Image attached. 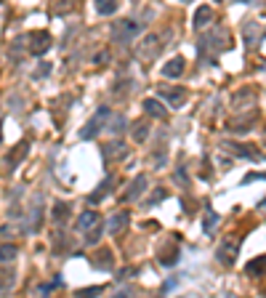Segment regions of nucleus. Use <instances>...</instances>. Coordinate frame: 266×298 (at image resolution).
<instances>
[{
	"mask_svg": "<svg viewBox=\"0 0 266 298\" xmlns=\"http://www.w3.org/2000/svg\"><path fill=\"white\" fill-rule=\"evenodd\" d=\"M141 32V24L133 22V19H120L115 24V40H120L122 45H128L131 40H136V35Z\"/></svg>",
	"mask_w": 266,
	"mask_h": 298,
	"instance_id": "1",
	"label": "nucleus"
},
{
	"mask_svg": "<svg viewBox=\"0 0 266 298\" xmlns=\"http://www.w3.org/2000/svg\"><path fill=\"white\" fill-rule=\"evenodd\" d=\"M107 117H109V109L101 107L99 112H96V117H90V123L80 131V138H93V136H99V131L104 128V123H107Z\"/></svg>",
	"mask_w": 266,
	"mask_h": 298,
	"instance_id": "2",
	"label": "nucleus"
},
{
	"mask_svg": "<svg viewBox=\"0 0 266 298\" xmlns=\"http://www.w3.org/2000/svg\"><path fill=\"white\" fill-rule=\"evenodd\" d=\"M27 40H30V54L32 56H43L45 51L51 48V35H48V32H43V30L40 32H32Z\"/></svg>",
	"mask_w": 266,
	"mask_h": 298,
	"instance_id": "3",
	"label": "nucleus"
},
{
	"mask_svg": "<svg viewBox=\"0 0 266 298\" xmlns=\"http://www.w3.org/2000/svg\"><path fill=\"white\" fill-rule=\"evenodd\" d=\"M226 45V32L224 30H216L210 32V35L203 37V43H200V54H205V51H218Z\"/></svg>",
	"mask_w": 266,
	"mask_h": 298,
	"instance_id": "4",
	"label": "nucleus"
},
{
	"mask_svg": "<svg viewBox=\"0 0 266 298\" xmlns=\"http://www.w3.org/2000/svg\"><path fill=\"white\" fill-rule=\"evenodd\" d=\"M157 96L160 99H165L168 104H171V107H181V104H184V99H186V94L181 88H157Z\"/></svg>",
	"mask_w": 266,
	"mask_h": 298,
	"instance_id": "5",
	"label": "nucleus"
},
{
	"mask_svg": "<svg viewBox=\"0 0 266 298\" xmlns=\"http://www.w3.org/2000/svg\"><path fill=\"white\" fill-rule=\"evenodd\" d=\"M115 184H118V178H115V176H107V178H104V181L99 184V189H96L93 195L88 197V202H90V205H99V202L104 200V197H107L109 192H112V187H115Z\"/></svg>",
	"mask_w": 266,
	"mask_h": 298,
	"instance_id": "6",
	"label": "nucleus"
},
{
	"mask_svg": "<svg viewBox=\"0 0 266 298\" xmlns=\"http://www.w3.org/2000/svg\"><path fill=\"white\" fill-rule=\"evenodd\" d=\"M101 155H104V160H107V163H112L115 157L122 160V157L128 155V149H125V144H122V141H112V144H107V147H101Z\"/></svg>",
	"mask_w": 266,
	"mask_h": 298,
	"instance_id": "7",
	"label": "nucleus"
},
{
	"mask_svg": "<svg viewBox=\"0 0 266 298\" xmlns=\"http://www.w3.org/2000/svg\"><path fill=\"white\" fill-rule=\"evenodd\" d=\"M235 258H237V240H226L218 248V261L229 266V264H235Z\"/></svg>",
	"mask_w": 266,
	"mask_h": 298,
	"instance_id": "8",
	"label": "nucleus"
},
{
	"mask_svg": "<svg viewBox=\"0 0 266 298\" xmlns=\"http://www.w3.org/2000/svg\"><path fill=\"white\" fill-rule=\"evenodd\" d=\"M160 48H163V43H160V37L157 35H149L144 43H141V56L144 59H154L160 54Z\"/></svg>",
	"mask_w": 266,
	"mask_h": 298,
	"instance_id": "9",
	"label": "nucleus"
},
{
	"mask_svg": "<svg viewBox=\"0 0 266 298\" xmlns=\"http://www.w3.org/2000/svg\"><path fill=\"white\" fill-rule=\"evenodd\" d=\"M128 221H131V216H128V210H120L118 216H112L109 218V224H107V232L109 234H118V232H122L128 227Z\"/></svg>",
	"mask_w": 266,
	"mask_h": 298,
	"instance_id": "10",
	"label": "nucleus"
},
{
	"mask_svg": "<svg viewBox=\"0 0 266 298\" xmlns=\"http://www.w3.org/2000/svg\"><path fill=\"white\" fill-rule=\"evenodd\" d=\"M27 149H30V144L27 141H22V144H16V149L14 152H8V157H5V163H8V168L14 170L19 163L24 160V157H27Z\"/></svg>",
	"mask_w": 266,
	"mask_h": 298,
	"instance_id": "11",
	"label": "nucleus"
},
{
	"mask_svg": "<svg viewBox=\"0 0 266 298\" xmlns=\"http://www.w3.org/2000/svg\"><path fill=\"white\" fill-rule=\"evenodd\" d=\"M147 189V176H139L131 181V187H128V192L122 195V200H136V197H141Z\"/></svg>",
	"mask_w": 266,
	"mask_h": 298,
	"instance_id": "12",
	"label": "nucleus"
},
{
	"mask_svg": "<svg viewBox=\"0 0 266 298\" xmlns=\"http://www.w3.org/2000/svg\"><path fill=\"white\" fill-rule=\"evenodd\" d=\"M77 229L80 232H88V229H93L96 224H99V213H96V210H86V213H80L77 216Z\"/></svg>",
	"mask_w": 266,
	"mask_h": 298,
	"instance_id": "13",
	"label": "nucleus"
},
{
	"mask_svg": "<svg viewBox=\"0 0 266 298\" xmlns=\"http://www.w3.org/2000/svg\"><path fill=\"white\" fill-rule=\"evenodd\" d=\"M184 67H186V62L181 56H176V59H171V62L163 67V75L165 77H181V72H184Z\"/></svg>",
	"mask_w": 266,
	"mask_h": 298,
	"instance_id": "14",
	"label": "nucleus"
},
{
	"mask_svg": "<svg viewBox=\"0 0 266 298\" xmlns=\"http://www.w3.org/2000/svg\"><path fill=\"white\" fill-rule=\"evenodd\" d=\"M144 112H147L149 117H157V120H163V117L168 115L165 107L157 101V99H147V101H144Z\"/></svg>",
	"mask_w": 266,
	"mask_h": 298,
	"instance_id": "15",
	"label": "nucleus"
},
{
	"mask_svg": "<svg viewBox=\"0 0 266 298\" xmlns=\"http://www.w3.org/2000/svg\"><path fill=\"white\" fill-rule=\"evenodd\" d=\"M210 22H213V8H210V5H203V8H197V14H194V27L203 30V27H207Z\"/></svg>",
	"mask_w": 266,
	"mask_h": 298,
	"instance_id": "16",
	"label": "nucleus"
},
{
	"mask_svg": "<svg viewBox=\"0 0 266 298\" xmlns=\"http://www.w3.org/2000/svg\"><path fill=\"white\" fill-rule=\"evenodd\" d=\"M96 11H99L101 16L118 14V0H96Z\"/></svg>",
	"mask_w": 266,
	"mask_h": 298,
	"instance_id": "17",
	"label": "nucleus"
},
{
	"mask_svg": "<svg viewBox=\"0 0 266 298\" xmlns=\"http://www.w3.org/2000/svg\"><path fill=\"white\" fill-rule=\"evenodd\" d=\"M16 285V274L8 269H0V293H5V290H11Z\"/></svg>",
	"mask_w": 266,
	"mask_h": 298,
	"instance_id": "18",
	"label": "nucleus"
},
{
	"mask_svg": "<svg viewBox=\"0 0 266 298\" xmlns=\"http://www.w3.org/2000/svg\"><path fill=\"white\" fill-rule=\"evenodd\" d=\"M40 218H43V210H40V200H37V208L30 213L27 227H24V229H27V232H37V229H40Z\"/></svg>",
	"mask_w": 266,
	"mask_h": 298,
	"instance_id": "19",
	"label": "nucleus"
},
{
	"mask_svg": "<svg viewBox=\"0 0 266 298\" xmlns=\"http://www.w3.org/2000/svg\"><path fill=\"white\" fill-rule=\"evenodd\" d=\"M93 264L99 269H109L112 266V253H109V250H99V253L93 256Z\"/></svg>",
	"mask_w": 266,
	"mask_h": 298,
	"instance_id": "20",
	"label": "nucleus"
},
{
	"mask_svg": "<svg viewBox=\"0 0 266 298\" xmlns=\"http://www.w3.org/2000/svg\"><path fill=\"white\" fill-rule=\"evenodd\" d=\"M245 271H248V274H253V277H258L261 271H266V258H253L248 266H245Z\"/></svg>",
	"mask_w": 266,
	"mask_h": 298,
	"instance_id": "21",
	"label": "nucleus"
},
{
	"mask_svg": "<svg viewBox=\"0 0 266 298\" xmlns=\"http://www.w3.org/2000/svg\"><path fill=\"white\" fill-rule=\"evenodd\" d=\"M216 224H218V213H213V210H205V221H203V232H205V234H213Z\"/></svg>",
	"mask_w": 266,
	"mask_h": 298,
	"instance_id": "22",
	"label": "nucleus"
},
{
	"mask_svg": "<svg viewBox=\"0 0 266 298\" xmlns=\"http://www.w3.org/2000/svg\"><path fill=\"white\" fill-rule=\"evenodd\" d=\"M67 216H69V208H67V202H56L54 205V221H67Z\"/></svg>",
	"mask_w": 266,
	"mask_h": 298,
	"instance_id": "23",
	"label": "nucleus"
},
{
	"mask_svg": "<svg viewBox=\"0 0 266 298\" xmlns=\"http://www.w3.org/2000/svg\"><path fill=\"white\" fill-rule=\"evenodd\" d=\"M16 258V245H3V248H0V261H14Z\"/></svg>",
	"mask_w": 266,
	"mask_h": 298,
	"instance_id": "24",
	"label": "nucleus"
},
{
	"mask_svg": "<svg viewBox=\"0 0 266 298\" xmlns=\"http://www.w3.org/2000/svg\"><path fill=\"white\" fill-rule=\"evenodd\" d=\"M147 136H149V125L139 123V128H133V138H136V141H144Z\"/></svg>",
	"mask_w": 266,
	"mask_h": 298,
	"instance_id": "25",
	"label": "nucleus"
},
{
	"mask_svg": "<svg viewBox=\"0 0 266 298\" xmlns=\"http://www.w3.org/2000/svg\"><path fill=\"white\" fill-rule=\"evenodd\" d=\"M61 285H64V280H61V277H54V282H45V285H40L37 290H40V293H51L54 288H61Z\"/></svg>",
	"mask_w": 266,
	"mask_h": 298,
	"instance_id": "26",
	"label": "nucleus"
},
{
	"mask_svg": "<svg viewBox=\"0 0 266 298\" xmlns=\"http://www.w3.org/2000/svg\"><path fill=\"white\" fill-rule=\"evenodd\" d=\"M125 128V117H112V123H109V131H112V133H120V131Z\"/></svg>",
	"mask_w": 266,
	"mask_h": 298,
	"instance_id": "27",
	"label": "nucleus"
},
{
	"mask_svg": "<svg viewBox=\"0 0 266 298\" xmlns=\"http://www.w3.org/2000/svg\"><path fill=\"white\" fill-rule=\"evenodd\" d=\"M69 8H75V0H61V3H56V5H54L56 14H67Z\"/></svg>",
	"mask_w": 266,
	"mask_h": 298,
	"instance_id": "28",
	"label": "nucleus"
},
{
	"mask_svg": "<svg viewBox=\"0 0 266 298\" xmlns=\"http://www.w3.org/2000/svg\"><path fill=\"white\" fill-rule=\"evenodd\" d=\"M101 285H99V288H86V290H77V296H80V298H86V296H99L101 293Z\"/></svg>",
	"mask_w": 266,
	"mask_h": 298,
	"instance_id": "29",
	"label": "nucleus"
},
{
	"mask_svg": "<svg viewBox=\"0 0 266 298\" xmlns=\"http://www.w3.org/2000/svg\"><path fill=\"white\" fill-rule=\"evenodd\" d=\"M93 62H96V64H107V62H109V51H99V54L93 56Z\"/></svg>",
	"mask_w": 266,
	"mask_h": 298,
	"instance_id": "30",
	"label": "nucleus"
},
{
	"mask_svg": "<svg viewBox=\"0 0 266 298\" xmlns=\"http://www.w3.org/2000/svg\"><path fill=\"white\" fill-rule=\"evenodd\" d=\"M99 237H101V229H96V227H93V229H90V234H88V242H90V245L99 242Z\"/></svg>",
	"mask_w": 266,
	"mask_h": 298,
	"instance_id": "31",
	"label": "nucleus"
},
{
	"mask_svg": "<svg viewBox=\"0 0 266 298\" xmlns=\"http://www.w3.org/2000/svg\"><path fill=\"white\" fill-rule=\"evenodd\" d=\"M51 72V64H40V67H37V72H35V77H45Z\"/></svg>",
	"mask_w": 266,
	"mask_h": 298,
	"instance_id": "32",
	"label": "nucleus"
},
{
	"mask_svg": "<svg viewBox=\"0 0 266 298\" xmlns=\"http://www.w3.org/2000/svg\"><path fill=\"white\" fill-rule=\"evenodd\" d=\"M0 234L8 237V234H14V229H11V227H3V229H0Z\"/></svg>",
	"mask_w": 266,
	"mask_h": 298,
	"instance_id": "33",
	"label": "nucleus"
},
{
	"mask_svg": "<svg viewBox=\"0 0 266 298\" xmlns=\"http://www.w3.org/2000/svg\"><path fill=\"white\" fill-rule=\"evenodd\" d=\"M133 3H136V0H133Z\"/></svg>",
	"mask_w": 266,
	"mask_h": 298,
	"instance_id": "34",
	"label": "nucleus"
}]
</instances>
